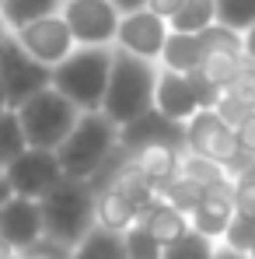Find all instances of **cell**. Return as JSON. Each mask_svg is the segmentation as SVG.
<instances>
[{
    "mask_svg": "<svg viewBox=\"0 0 255 259\" xmlns=\"http://www.w3.org/2000/svg\"><path fill=\"white\" fill-rule=\"evenodd\" d=\"M154 88H158V67L150 60L129 56L112 46V74H109V88H105L101 116L116 130L126 126L147 109H154Z\"/></svg>",
    "mask_w": 255,
    "mask_h": 259,
    "instance_id": "cell-1",
    "label": "cell"
},
{
    "mask_svg": "<svg viewBox=\"0 0 255 259\" xmlns=\"http://www.w3.org/2000/svg\"><path fill=\"white\" fill-rule=\"evenodd\" d=\"M119 151V130L112 126L101 112H81L77 126L60 144V172L74 182H91L105 168V161Z\"/></svg>",
    "mask_w": 255,
    "mask_h": 259,
    "instance_id": "cell-2",
    "label": "cell"
},
{
    "mask_svg": "<svg viewBox=\"0 0 255 259\" xmlns=\"http://www.w3.org/2000/svg\"><path fill=\"white\" fill-rule=\"evenodd\" d=\"M112 74V49L77 46L60 67H53V91H60L77 112H101Z\"/></svg>",
    "mask_w": 255,
    "mask_h": 259,
    "instance_id": "cell-3",
    "label": "cell"
},
{
    "mask_svg": "<svg viewBox=\"0 0 255 259\" xmlns=\"http://www.w3.org/2000/svg\"><path fill=\"white\" fill-rule=\"evenodd\" d=\"M39 207H42L45 238L63 245V249H74L94 228V193H91L87 182L63 179Z\"/></svg>",
    "mask_w": 255,
    "mask_h": 259,
    "instance_id": "cell-4",
    "label": "cell"
},
{
    "mask_svg": "<svg viewBox=\"0 0 255 259\" xmlns=\"http://www.w3.org/2000/svg\"><path fill=\"white\" fill-rule=\"evenodd\" d=\"M14 112H18V123H21L28 147H35V151H60V144L70 137V130L81 119V112L53 88L39 91L35 98H28Z\"/></svg>",
    "mask_w": 255,
    "mask_h": 259,
    "instance_id": "cell-5",
    "label": "cell"
},
{
    "mask_svg": "<svg viewBox=\"0 0 255 259\" xmlns=\"http://www.w3.org/2000/svg\"><path fill=\"white\" fill-rule=\"evenodd\" d=\"M185 154L217 161L220 168H227L231 179L245 165V154H241V147H238L234 126H227L213 109H199V112L185 123Z\"/></svg>",
    "mask_w": 255,
    "mask_h": 259,
    "instance_id": "cell-6",
    "label": "cell"
},
{
    "mask_svg": "<svg viewBox=\"0 0 255 259\" xmlns=\"http://www.w3.org/2000/svg\"><path fill=\"white\" fill-rule=\"evenodd\" d=\"M0 84L7 91V105L21 109L28 98H35L39 91L53 88V70L42 67L39 60H32L21 42L14 39V32L0 42Z\"/></svg>",
    "mask_w": 255,
    "mask_h": 259,
    "instance_id": "cell-7",
    "label": "cell"
},
{
    "mask_svg": "<svg viewBox=\"0 0 255 259\" xmlns=\"http://www.w3.org/2000/svg\"><path fill=\"white\" fill-rule=\"evenodd\" d=\"M63 21L74 35V42L84 49H112L116 32H119V11L112 0H63Z\"/></svg>",
    "mask_w": 255,
    "mask_h": 259,
    "instance_id": "cell-8",
    "label": "cell"
},
{
    "mask_svg": "<svg viewBox=\"0 0 255 259\" xmlns=\"http://www.w3.org/2000/svg\"><path fill=\"white\" fill-rule=\"evenodd\" d=\"M4 175H7V182H11V189H14V196L35 200V203H42L45 196L63 182L56 151H35V147H28Z\"/></svg>",
    "mask_w": 255,
    "mask_h": 259,
    "instance_id": "cell-9",
    "label": "cell"
},
{
    "mask_svg": "<svg viewBox=\"0 0 255 259\" xmlns=\"http://www.w3.org/2000/svg\"><path fill=\"white\" fill-rule=\"evenodd\" d=\"M14 39L21 42V49H25L32 60H39L49 70L60 67V63L77 49L70 28H67V21H63V14H53V18H42V21H32V25L18 28Z\"/></svg>",
    "mask_w": 255,
    "mask_h": 259,
    "instance_id": "cell-10",
    "label": "cell"
},
{
    "mask_svg": "<svg viewBox=\"0 0 255 259\" xmlns=\"http://www.w3.org/2000/svg\"><path fill=\"white\" fill-rule=\"evenodd\" d=\"M171 28L165 18H158L154 11H133L119 18V32H116V49H123L129 56H140V60H161V49L168 42Z\"/></svg>",
    "mask_w": 255,
    "mask_h": 259,
    "instance_id": "cell-11",
    "label": "cell"
},
{
    "mask_svg": "<svg viewBox=\"0 0 255 259\" xmlns=\"http://www.w3.org/2000/svg\"><path fill=\"white\" fill-rule=\"evenodd\" d=\"M158 144L185 147V126L171 123L168 116H161L158 109H147L133 123L119 126V151H126V154H136L143 147H158Z\"/></svg>",
    "mask_w": 255,
    "mask_h": 259,
    "instance_id": "cell-12",
    "label": "cell"
},
{
    "mask_svg": "<svg viewBox=\"0 0 255 259\" xmlns=\"http://www.w3.org/2000/svg\"><path fill=\"white\" fill-rule=\"evenodd\" d=\"M45 238L42 228V207L35 200H7L0 207V242H7L14 252H25Z\"/></svg>",
    "mask_w": 255,
    "mask_h": 259,
    "instance_id": "cell-13",
    "label": "cell"
},
{
    "mask_svg": "<svg viewBox=\"0 0 255 259\" xmlns=\"http://www.w3.org/2000/svg\"><path fill=\"white\" fill-rule=\"evenodd\" d=\"M231 217H234V179L227 175V179L207 186L203 203L196 207V214L189 217V224H192V231H199L203 238H210V242L220 245Z\"/></svg>",
    "mask_w": 255,
    "mask_h": 259,
    "instance_id": "cell-14",
    "label": "cell"
},
{
    "mask_svg": "<svg viewBox=\"0 0 255 259\" xmlns=\"http://www.w3.org/2000/svg\"><path fill=\"white\" fill-rule=\"evenodd\" d=\"M154 109L161 116H168L171 123H189L203 105L189 74H175V70H158V88H154Z\"/></svg>",
    "mask_w": 255,
    "mask_h": 259,
    "instance_id": "cell-15",
    "label": "cell"
},
{
    "mask_svg": "<svg viewBox=\"0 0 255 259\" xmlns=\"http://www.w3.org/2000/svg\"><path fill=\"white\" fill-rule=\"evenodd\" d=\"M140 217H143V210L129 200L126 193H119L116 186H105V189L94 193V224L98 228H109L116 235H126Z\"/></svg>",
    "mask_w": 255,
    "mask_h": 259,
    "instance_id": "cell-16",
    "label": "cell"
},
{
    "mask_svg": "<svg viewBox=\"0 0 255 259\" xmlns=\"http://www.w3.org/2000/svg\"><path fill=\"white\" fill-rule=\"evenodd\" d=\"M129 161H133L140 172L147 175V179L158 186V193H161V189L168 186L171 179L178 175V165H182V147H168V144L143 147V151L129 154Z\"/></svg>",
    "mask_w": 255,
    "mask_h": 259,
    "instance_id": "cell-17",
    "label": "cell"
},
{
    "mask_svg": "<svg viewBox=\"0 0 255 259\" xmlns=\"http://www.w3.org/2000/svg\"><path fill=\"white\" fill-rule=\"evenodd\" d=\"M203 39L199 35H185V32H171L165 49H161V70H175V74H196L203 67Z\"/></svg>",
    "mask_w": 255,
    "mask_h": 259,
    "instance_id": "cell-18",
    "label": "cell"
},
{
    "mask_svg": "<svg viewBox=\"0 0 255 259\" xmlns=\"http://www.w3.org/2000/svg\"><path fill=\"white\" fill-rule=\"evenodd\" d=\"M140 224L158 238V245H161V249H168L171 242H178L182 235H189V231H192L189 217L182 214V210H175V207H168L165 200H158L154 207H147L143 217H140Z\"/></svg>",
    "mask_w": 255,
    "mask_h": 259,
    "instance_id": "cell-19",
    "label": "cell"
},
{
    "mask_svg": "<svg viewBox=\"0 0 255 259\" xmlns=\"http://www.w3.org/2000/svg\"><path fill=\"white\" fill-rule=\"evenodd\" d=\"M70 259H126V242H123V235L94 224L70 249Z\"/></svg>",
    "mask_w": 255,
    "mask_h": 259,
    "instance_id": "cell-20",
    "label": "cell"
},
{
    "mask_svg": "<svg viewBox=\"0 0 255 259\" xmlns=\"http://www.w3.org/2000/svg\"><path fill=\"white\" fill-rule=\"evenodd\" d=\"M63 11V0H4L0 7V18L11 32L32 25V21H42V18H53Z\"/></svg>",
    "mask_w": 255,
    "mask_h": 259,
    "instance_id": "cell-21",
    "label": "cell"
},
{
    "mask_svg": "<svg viewBox=\"0 0 255 259\" xmlns=\"http://www.w3.org/2000/svg\"><path fill=\"white\" fill-rule=\"evenodd\" d=\"M248 63H252V60H248L245 53H207V56H203V67H199L196 74H199L210 88L224 91Z\"/></svg>",
    "mask_w": 255,
    "mask_h": 259,
    "instance_id": "cell-22",
    "label": "cell"
},
{
    "mask_svg": "<svg viewBox=\"0 0 255 259\" xmlns=\"http://www.w3.org/2000/svg\"><path fill=\"white\" fill-rule=\"evenodd\" d=\"M210 25H217V7L213 0H185L182 11L168 21L171 32H185V35H199Z\"/></svg>",
    "mask_w": 255,
    "mask_h": 259,
    "instance_id": "cell-23",
    "label": "cell"
},
{
    "mask_svg": "<svg viewBox=\"0 0 255 259\" xmlns=\"http://www.w3.org/2000/svg\"><path fill=\"white\" fill-rule=\"evenodd\" d=\"M25 151H28V140H25V133H21L18 112H14V109H4V112H0V172H7Z\"/></svg>",
    "mask_w": 255,
    "mask_h": 259,
    "instance_id": "cell-24",
    "label": "cell"
},
{
    "mask_svg": "<svg viewBox=\"0 0 255 259\" xmlns=\"http://www.w3.org/2000/svg\"><path fill=\"white\" fill-rule=\"evenodd\" d=\"M203 186H196V182H189L185 175H175L168 186L158 193V200H165L168 207H175V210H182L185 217H192L196 214V207L203 203Z\"/></svg>",
    "mask_w": 255,
    "mask_h": 259,
    "instance_id": "cell-25",
    "label": "cell"
},
{
    "mask_svg": "<svg viewBox=\"0 0 255 259\" xmlns=\"http://www.w3.org/2000/svg\"><path fill=\"white\" fill-rule=\"evenodd\" d=\"M217 7V25L245 35L255 25V0H213Z\"/></svg>",
    "mask_w": 255,
    "mask_h": 259,
    "instance_id": "cell-26",
    "label": "cell"
},
{
    "mask_svg": "<svg viewBox=\"0 0 255 259\" xmlns=\"http://www.w3.org/2000/svg\"><path fill=\"white\" fill-rule=\"evenodd\" d=\"M213 252H217V242L203 238L199 231H189L178 242H171L161 252V259H213Z\"/></svg>",
    "mask_w": 255,
    "mask_h": 259,
    "instance_id": "cell-27",
    "label": "cell"
},
{
    "mask_svg": "<svg viewBox=\"0 0 255 259\" xmlns=\"http://www.w3.org/2000/svg\"><path fill=\"white\" fill-rule=\"evenodd\" d=\"M178 175H185L189 182L196 186H213L220 179H227V168H220L217 161H207V158H196V154H182V165H178Z\"/></svg>",
    "mask_w": 255,
    "mask_h": 259,
    "instance_id": "cell-28",
    "label": "cell"
},
{
    "mask_svg": "<svg viewBox=\"0 0 255 259\" xmlns=\"http://www.w3.org/2000/svg\"><path fill=\"white\" fill-rule=\"evenodd\" d=\"M123 242H126V259H161V252H165V249L158 245V238H154L140 221L123 235Z\"/></svg>",
    "mask_w": 255,
    "mask_h": 259,
    "instance_id": "cell-29",
    "label": "cell"
},
{
    "mask_svg": "<svg viewBox=\"0 0 255 259\" xmlns=\"http://www.w3.org/2000/svg\"><path fill=\"white\" fill-rule=\"evenodd\" d=\"M220 95H227L238 109H245V112H255V63H248L231 84L224 88Z\"/></svg>",
    "mask_w": 255,
    "mask_h": 259,
    "instance_id": "cell-30",
    "label": "cell"
},
{
    "mask_svg": "<svg viewBox=\"0 0 255 259\" xmlns=\"http://www.w3.org/2000/svg\"><path fill=\"white\" fill-rule=\"evenodd\" d=\"M220 245H227V249L248 256V249L255 245V221H252V217L234 214V217H231V224H227V231H224V242H220Z\"/></svg>",
    "mask_w": 255,
    "mask_h": 259,
    "instance_id": "cell-31",
    "label": "cell"
},
{
    "mask_svg": "<svg viewBox=\"0 0 255 259\" xmlns=\"http://www.w3.org/2000/svg\"><path fill=\"white\" fill-rule=\"evenodd\" d=\"M18 259H70V249H63V245H56V242L42 238L39 245H32V249L18 252Z\"/></svg>",
    "mask_w": 255,
    "mask_h": 259,
    "instance_id": "cell-32",
    "label": "cell"
},
{
    "mask_svg": "<svg viewBox=\"0 0 255 259\" xmlns=\"http://www.w3.org/2000/svg\"><path fill=\"white\" fill-rule=\"evenodd\" d=\"M234 214L255 221V186H245L234 179Z\"/></svg>",
    "mask_w": 255,
    "mask_h": 259,
    "instance_id": "cell-33",
    "label": "cell"
},
{
    "mask_svg": "<svg viewBox=\"0 0 255 259\" xmlns=\"http://www.w3.org/2000/svg\"><path fill=\"white\" fill-rule=\"evenodd\" d=\"M234 133H238V147H241V154H245V158H255V112H252V116H245V119L234 126Z\"/></svg>",
    "mask_w": 255,
    "mask_h": 259,
    "instance_id": "cell-34",
    "label": "cell"
},
{
    "mask_svg": "<svg viewBox=\"0 0 255 259\" xmlns=\"http://www.w3.org/2000/svg\"><path fill=\"white\" fill-rule=\"evenodd\" d=\"M182 4H185V0H147V11H154L158 18L171 21V18L182 11Z\"/></svg>",
    "mask_w": 255,
    "mask_h": 259,
    "instance_id": "cell-35",
    "label": "cell"
},
{
    "mask_svg": "<svg viewBox=\"0 0 255 259\" xmlns=\"http://www.w3.org/2000/svg\"><path fill=\"white\" fill-rule=\"evenodd\" d=\"M234 179H238V182H245V186H255V158H245V165L238 168Z\"/></svg>",
    "mask_w": 255,
    "mask_h": 259,
    "instance_id": "cell-36",
    "label": "cell"
},
{
    "mask_svg": "<svg viewBox=\"0 0 255 259\" xmlns=\"http://www.w3.org/2000/svg\"><path fill=\"white\" fill-rule=\"evenodd\" d=\"M112 4H116L119 14H133V11H143L147 7V0H112Z\"/></svg>",
    "mask_w": 255,
    "mask_h": 259,
    "instance_id": "cell-37",
    "label": "cell"
},
{
    "mask_svg": "<svg viewBox=\"0 0 255 259\" xmlns=\"http://www.w3.org/2000/svg\"><path fill=\"white\" fill-rule=\"evenodd\" d=\"M241 46H245V56H248V60L255 63V25L248 28V32H245V35H241Z\"/></svg>",
    "mask_w": 255,
    "mask_h": 259,
    "instance_id": "cell-38",
    "label": "cell"
},
{
    "mask_svg": "<svg viewBox=\"0 0 255 259\" xmlns=\"http://www.w3.org/2000/svg\"><path fill=\"white\" fill-rule=\"evenodd\" d=\"M7 200H14V189H11V182H7V175L0 172V207H4Z\"/></svg>",
    "mask_w": 255,
    "mask_h": 259,
    "instance_id": "cell-39",
    "label": "cell"
},
{
    "mask_svg": "<svg viewBox=\"0 0 255 259\" xmlns=\"http://www.w3.org/2000/svg\"><path fill=\"white\" fill-rule=\"evenodd\" d=\"M213 259H248V256H241V252H234V249H227V245H217Z\"/></svg>",
    "mask_w": 255,
    "mask_h": 259,
    "instance_id": "cell-40",
    "label": "cell"
},
{
    "mask_svg": "<svg viewBox=\"0 0 255 259\" xmlns=\"http://www.w3.org/2000/svg\"><path fill=\"white\" fill-rule=\"evenodd\" d=\"M0 259H18V252H14L7 242H0Z\"/></svg>",
    "mask_w": 255,
    "mask_h": 259,
    "instance_id": "cell-41",
    "label": "cell"
},
{
    "mask_svg": "<svg viewBox=\"0 0 255 259\" xmlns=\"http://www.w3.org/2000/svg\"><path fill=\"white\" fill-rule=\"evenodd\" d=\"M4 109H11V105H7V91H4V84H0V112H4Z\"/></svg>",
    "mask_w": 255,
    "mask_h": 259,
    "instance_id": "cell-42",
    "label": "cell"
},
{
    "mask_svg": "<svg viewBox=\"0 0 255 259\" xmlns=\"http://www.w3.org/2000/svg\"><path fill=\"white\" fill-rule=\"evenodd\" d=\"M7 35H11V28H7V25H4V18H0V42H4Z\"/></svg>",
    "mask_w": 255,
    "mask_h": 259,
    "instance_id": "cell-43",
    "label": "cell"
},
{
    "mask_svg": "<svg viewBox=\"0 0 255 259\" xmlns=\"http://www.w3.org/2000/svg\"><path fill=\"white\" fill-rule=\"evenodd\" d=\"M248 259H255V245H252V249H248Z\"/></svg>",
    "mask_w": 255,
    "mask_h": 259,
    "instance_id": "cell-44",
    "label": "cell"
},
{
    "mask_svg": "<svg viewBox=\"0 0 255 259\" xmlns=\"http://www.w3.org/2000/svg\"><path fill=\"white\" fill-rule=\"evenodd\" d=\"M0 7H4V0H0Z\"/></svg>",
    "mask_w": 255,
    "mask_h": 259,
    "instance_id": "cell-45",
    "label": "cell"
}]
</instances>
